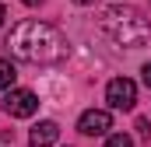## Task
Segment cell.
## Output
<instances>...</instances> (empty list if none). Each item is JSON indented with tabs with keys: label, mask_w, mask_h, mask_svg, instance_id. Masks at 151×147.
Here are the masks:
<instances>
[{
	"label": "cell",
	"mask_w": 151,
	"mask_h": 147,
	"mask_svg": "<svg viewBox=\"0 0 151 147\" xmlns=\"http://www.w3.org/2000/svg\"><path fill=\"white\" fill-rule=\"evenodd\" d=\"M7 46L18 60L25 63H35V67H53V63H63L70 46L67 39L60 35L53 25L46 21H18L7 35Z\"/></svg>",
	"instance_id": "6da1fadb"
},
{
	"label": "cell",
	"mask_w": 151,
	"mask_h": 147,
	"mask_svg": "<svg viewBox=\"0 0 151 147\" xmlns=\"http://www.w3.org/2000/svg\"><path fill=\"white\" fill-rule=\"evenodd\" d=\"M99 28L123 49H141L151 42V25L134 7H106L99 18Z\"/></svg>",
	"instance_id": "7a4b0ae2"
},
{
	"label": "cell",
	"mask_w": 151,
	"mask_h": 147,
	"mask_svg": "<svg viewBox=\"0 0 151 147\" xmlns=\"http://www.w3.org/2000/svg\"><path fill=\"white\" fill-rule=\"evenodd\" d=\"M106 102H109V109H134V102H137V84L130 81V77H113L109 81V88H106Z\"/></svg>",
	"instance_id": "3957f363"
},
{
	"label": "cell",
	"mask_w": 151,
	"mask_h": 147,
	"mask_svg": "<svg viewBox=\"0 0 151 147\" xmlns=\"http://www.w3.org/2000/svg\"><path fill=\"white\" fill-rule=\"evenodd\" d=\"M35 109H39V98L25 88H11L7 98H4V112L14 116V119H28V116H35Z\"/></svg>",
	"instance_id": "277c9868"
},
{
	"label": "cell",
	"mask_w": 151,
	"mask_h": 147,
	"mask_svg": "<svg viewBox=\"0 0 151 147\" xmlns=\"http://www.w3.org/2000/svg\"><path fill=\"white\" fill-rule=\"evenodd\" d=\"M77 130H81L84 137H106V133L113 130V116L106 109H88L77 119Z\"/></svg>",
	"instance_id": "5b68a950"
},
{
	"label": "cell",
	"mask_w": 151,
	"mask_h": 147,
	"mask_svg": "<svg viewBox=\"0 0 151 147\" xmlns=\"http://www.w3.org/2000/svg\"><path fill=\"white\" fill-rule=\"evenodd\" d=\"M56 140H60V126L53 119H42L32 126V147H53Z\"/></svg>",
	"instance_id": "8992f818"
},
{
	"label": "cell",
	"mask_w": 151,
	"mask_h": 147,
	"mask_svg": "<svg viewBox=\"0 0 151 147\" xmlns=\"http://www.w3.org/2000/svg\"><path fill=\"white\" fill-rule=\"evenodd\" d=\"M14 81H18L14 63H11V60H0V91H11V88H14Z\"/></svg>",
	"instance_id": "52a82bcc"
},
{
	"label": "cell",
	"mask_w": 151,
	"mask_h": 147,
	"mask_svg": "<svg viewBox=\"0 0 151 147\" xmlns=\"http://www.w3.org/2000/svg\"><path fill=\"white\" fill-rule=\"evenodd\" d=\"M106 147H134V140L127 133H113V137H106Z\"/></svg>",
	"instance_id": "ba28073f"
},
{
	"label": "cell",
	"mask_w": 151,
	"mask_h": 147,
	"mask_svg": "<svg viewBox=\"0 0 151 147\" xmlns=\"http://www.w3.org/2000/svg\"><path fill=\"white\" fill-rule=\"evenodd\" d=\"M141 74H144V84L151 88V63H144V70H141Z\"/></svg>",
	"instance_id": "9c48e42d"
},
{
	"label": "cell",
	"mask_w": 151,
	"mask_h": 147,
	"mask_svg": "<svg viewBox=\"0 0 151 147\" xmlns=\"http://www.w3.org/2000/svg\"><path fill=\"white\" fill-rule=\"evenodd\" d=\"M4 18H7V11H4V4H0V25H4Z\"/></svg>",
	"instance_id": "30bf717a"
},
{
	"label": "cell",
	"mask_w": 151,
	"mask_h": 147,
	"mask_svg": "<svg viewBox=\"0 0 151 147\" xmlns=\"http://www.w3.org/2000/svg\"><path fill=\"white\" fill-rule=\"evenodd\" d=\"M74 4H81V7H88V4H95V0H74Z\"/></svg>",
	"instance_id": "8fae6325"
},
{
	"label": "cell",
	"mask_w": 151,
	"mask_h": 147,
	"mask_svg": "<svg viewBox=\"0 0 151 147\" xmlns=\"http://www.w3.org/2000/svg\"><path fill=\"white\" fill-rule=\"evenodd\" d=\"M25 4H28V7H35V4H42V0H25Z\"/></svg>",
	"instance_id": "7c38bea8"
}]
</instances>
